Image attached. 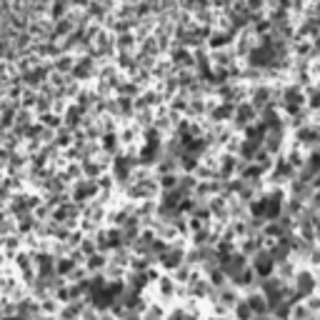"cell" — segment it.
<instances>
[{"instance_id":"obj_1","label":"cell","mask_w":320,"mask_h":320,"mask_svg":"<svg viewBox=\"0 0 320 320\" xmlns=\"http://www.w3.org/2000/svg\"><path fill=\"white\" fill-rule=\"evenodd\" d=\"M5 320H20V318H5Z\"/></svg>"}]
</instances>
